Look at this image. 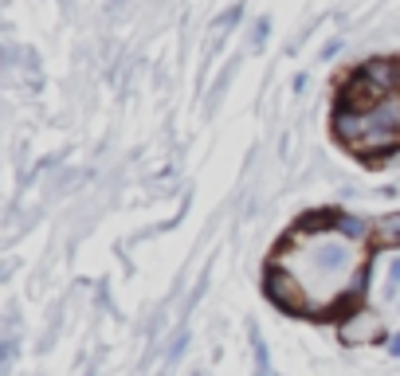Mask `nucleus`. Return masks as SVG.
Instances as JSON below:
<instances>
[{
    "label": "nucleus",
    "instance_id": "f257e3e1",
    "mask_svg": "<svg viewBox=\"0 0 400 376\" xmlns=\"http://www.w3.org/2000/svg\"><path fill=\"white\" fill-rule=\"evenodd\" d=\"M400 247V216L357 219L338 208L306 212L267 255V294L299 317H338L357 310L373 255Z\"/></svg>",
    "mask_w": 400,
    "mask_h": 376
},
{
    "label": "nucleus",
    "instance_id": "f03ea898",
    "mask_svg": "<svg viewBox=\"0 0 400 376\" xmlns=\"http://www.w3.org/2000/svg\"><path fill=\"white\" fill-rule=\"evenodd\" d=\"M330 129L361 165H385L400 153V55L365 59L345 71L334 94Z\"/></svg>",
    "mask_w": 400,
    "mask_h": 376
},
{
    "label": "nucleus",
    "instance_id": "7ed1b4c3",
    "mask_svg": "<svg viewBox=\"0 0 400 376\" xmlns=\"http://www.w3.org/2000/svg\"><path fill=\"white\" fill-rule=\"evenodd\" d=\"M392 353H397V356H400V337H397V341H392Z\"/></svg>",
    "mask_w": 400,
    "mask_h": 376
}]
</instances>
